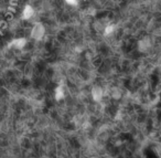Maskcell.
Returning <instances> with one entry per match:
<instances>
[{
	"instance_id": "7",
	"label": "cell",
	"mask_w": 161,
	"mask_h": 158,
	"mask_svg": "<svg viewBox=\"0 0 161 158\" xmlns=\"http://www.w3.org/2000/svg\"><path fill=\"white\" fill-rule=\"evenodd\" d=\"M112 97L115 98V100H119V98L122 97V92L119 91L118 88H114L112 92Z\"/></svg>"
},
{
	"instance_id": "6",
	"label": "cell",
	"mask_w": 161,
	"mask_h": 158,
	"mask_svg": "<svg viewBox=\"0 0 161 158\" xmlns=\"http://www.w3.org/2000/svg\"><path fill=\"white\" fill-rule=\"evenodd\" d=\"M64 97V90L62 87H58L55 90V98L56 100H62Z\"/></svg>"
},
{
	"instance_id": "1",
	"label": "cell",
	"mask_w": 161,
	"mask_h": 158,
	"mask_svg": "<svg viewBox=\"0 0 161 158\" xmlns=\"http://www.w3.org/2000/svg\"><path fill=\"white\" fill-rule=\"evenodd\" d=\"M45 29L44 24H41V22H37V24H33L32 29H31V32H30V35L32 39L37 40V41H40V40H42L45 35Z\"/></svg>"
},
{
	"instance_id": "8",
	"label": "cell",
	"mask_w": 161,
	"mask_h": 158,
	"mask_svg": "<svg viewBox=\"0 0 161 158\" xmlns=\"http://www.w3.org/2000/svg\"><path fill=\"white\" fill-rule=\"evenodd\" d=\"M65 3L71 7H74V6L78 5V0H65Z\"/></svg>"
},
{
	"instance_id": "4",
	"label": "cell",
	"mask_w": 161,
	"mask_h": 158,
	"mask_svg": "<svg viewBox=\"0 0 161 158\" xmlns=\"http://www.w3.org/2000/svg\"><path fill=\"white\" fill-rule=\"evenodd\" d=\"M27 45V39L26 38H17L13 41L11 42V47H13L14 49L21 50L23 49Z\"/></svg>"
},
{
	"instance_id": "5",
	"label": "cell",
	"mask_w": 161,
	"mask_h": 158,
	"mask_svg": "<svg viewBox=\"0 0 161 158\" xmlns=\"http://www.w3.org/2000/svg\"><path fill=\"white\" fill-rule=\"evenodd\" d=\"M116 31V26L113 24H108L107 26L105 27V29H104V34L105 35H113L114 34V32Z\"/></svg>"
},
{
	"instance_id": "3",
	"label": "cell",
	"mask_w": 161,
	"mask_h": 158,
	"mask_svg": "<svg viewBox=\"0 0 161 158\" xmlns=\"http://www.w3.org/2000/svg\"><path fill=\"white\" fill-rule=\"evenodd\" d=\"M34 13H35V11H34V9H33L32 6L27 5L26 7L23 8V10H22V18H23L24 20H30L31 18H33Z\"/></svg>"
},
{
	"instance_id": "2",
	"label": "cell",
	"mask_w": 161,
	"mask_h": 158,
	"mask_svg": "<svg viewBox=\"0 0 161 158\" xmlns=\"http://www.w3.org/2000/svg\"><path fill=\"white\" fill-rule=\"evenodd\" d=\"M103 96H104V90L100 86H95V87L92 88V97H93L94 101L99 102V101H102Z\"/></svg>"
}]
</instances>
